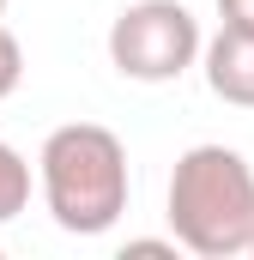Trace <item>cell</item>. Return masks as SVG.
Masks as SVG:
<instances>
[{
    "mask_svg": "<svg viewBox=\"0 0 254 260\" xmlns=\"http://www.w3.org/2000/svg\"><path fill=\"white\" fill-rule=\"evenodd\" d=\"M170 236L200 260L248 254L254 242V170L236 145H188L170 170Z\"/></svg>",
    "mask_w": 254,
    "mask_h": 260,
    "instance_id": "cell-1",
    "label": "cell"
},
{
    "mask_svg": "<svg viewBox=\"0 0 254 260\" xmlns=\"http://www.w3.org/2000/svg\"><path fill=\"white\" fill-rule=\"evenodd\" d=\"M37 188L67 236H103L127 212V145L97 121H67L37 151Z\"/></svg>",
    "mask_w": 254,
    "mask_h": 260,
    "instance_id": "cell-2",
    "label": "cell"
},
{
    "mask_svg": "<svg viewBox=\"0 0 254 260\" xmlns=\"http://www.w3.org/2000/svg\"><path fill=\"white\" fill-rule=\"evenodd\" d=\"M200 18L182 0H133L109 24V67L133 85H170L200 61Z\"/></svg>",
    "mask_w": 254,
    "mask_h": 260,
    "instance_id": "cell-3",
    "label": "cell"
},
{
    "mask_svg": "<svg viewBox=\"0 0 254 260\" xmlns=\"http://www.w3.org/2000/svg\"><path fill=\"white\" fill-rule=\"evenodd\" d=\"M200 73H206L218 103L254 109V37L248 30H218L212 43H200Z\"/></svg>",
    "mask_w": 254,
    "mask_h": 260,
    "instance_id": "cell-4",
    "label": "cell"
},
{
    "mask_svg": "<svg viewBox=\"0 0 254 260\" xmlns=\"http://www.w3.org/2000/svg\"><path fill=\"white\" fill-rule=\"evenodd\" d=\"M24 206H30V164L18 145L0 139V224H12Z\"/></svg>",
    "mask_w": 254,
    "mask_h": 260,
    "instance_id": "cell-5",
    "label": "cell"
},
{
    "mask_svg": "<svg viewBox=\"0 0 254 260\" xmlns=\"http://www.w3.org/2000/svg\"><path fill=\"white\" fill-rule=\"evenodd\" d=\"M18 79H24V43H18V37L0 24V103L18 91Z\"/></svg>",
    "mask_w": 254,
    "mask_h": 260,
    "instance_id": "cell-6",
    "label": "cell"
},
{
    "mask_svg": "<svg viewBox=\"0 0 254 260\" xmlns=\"http://www.w3.org/2000/svg\"><path fill=\"white\" fill-rule=\"evenodd\" d=\"M218 18H224V30H248L254 37V0H218Z\"/></svg>",
    "mask_w": 254,
    "mask_h": 260,
    "instance_id": "cell-7",
    "label": "cell"
},
{
    "mask_svg": "<svg viewBox=\"0 0 254 260\" xmlns=\"http://www.w3.org/2000/svg\"><path fill=\"white\" fill-rule=\"evenodd\" d=\"M127 254H176V242H157V236H139V242H127Z\"/></svg>",
    "mask_w": 254,
    "mask_h": 260,
    "instance_id": "cell-8",
    "label": "cell"
},
{
    "mask_svg": "<svg viewBox=\"0 0 254 260\" xmlns=\"http://www.w3.org/2000/svg\"><path fill=\"white\" fill-rule=\"evenodd\" d=\"M0 18H6V0H0Z\"/></svg>",
    "mask_w": 254,
    "mask_h": 260,
    "instance_id": "cell-9",
    "label": "cell"
},
{
    "mask_svg": "<svg viewBox=\"0 0 254 260\" xmlns=\"http://www.w3.org/2000/svg\"><path fill=\"white\" fill-rule=\"evenodd\" d=\"M248 254H254V242H248Z\"/></svg>",
    "mask_w": 254,
    "mask_h": 260,
    "instance_id": "cell-10",
    "label": "cell"
}]
</instances>
